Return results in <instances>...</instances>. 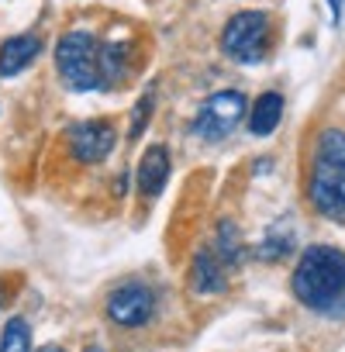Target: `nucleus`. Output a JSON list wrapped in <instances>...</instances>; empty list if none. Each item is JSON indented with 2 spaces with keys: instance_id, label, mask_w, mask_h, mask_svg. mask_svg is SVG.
Masks as SVG:
<instances>
[{
  "instance_id": "ddd939ff",
  "label": "nucleus",
  "mask_w": 345,
  "mask_h": 352,
  "mask_svg": "<svg viewBox=\"0 0 345 352\" xmlns=\"http://www.w3.org/2000/svg\"><path fill=\"white\" fill-rule=\"evenodd\" d=\"M214 256L232 270V266H238L242 259H245V245H242V235H238V228H235V221H221L218 225V235H214Z\"/></svg>"
},
{
  "instance_id": "4468645a",
  "label": "nucleus",
  "mask_w": 345,
  "mask_h": 352,
  "mask_svg": "<svg viewBox=\"0 0 345 352\" xmlns=\"http://www.w3.org/2000/svg\"><path fill=\"white\" fill-rule=\"evenodd\" d=\"M32 349V324L25 318H11L0 331V352H28Z\"/></svg>"
},
{
  "instance_id": "a211bd4d",
  "label": "nucleus",
  "mask_w": 345,
  "mask_h": 352,
  "mask_svg": "<svg viewBox=\"0 0 345 352\" xmlns=\"http://www.w3.org/2000/svg\"><path fill=\"white\" fill-rule=\"evenodd\" d=\"M4 304H8V290H4V283H0V311H4Z\"/></svg>"
},
{
  "instance_id": "f3484780",
  "label": "nucleus",
  "mask_w": 345,
  "mask_h": 352,
  "mask_svg": "<svg viewBox=\"0 0 345 352\" xmlns=\"http://www.w3.org/2000/svg\"><path fill=\"white\" fill-rule=\"evenodd\" d=\"M342 4H345V0H328V8H331V25L342 21Z\"/></svg>"
},
{
  "instance_id": "f03ea898",
  "label": "nucleus",
  "mask_w": 345,
  "mask_h": 352,
  "mask_svg": "<svg viewBox=\"0 0 345 352\" xmlns=\"http://www.w3.org/2000/svg\"><path fill=\"white\" fill-rule=\"evenodd\" d=\"M307 201L321 218L345 225V131L342 128H321L311 145Z\"/></svg>"
},
{
  "instance_id": "1a4fd4ad",
  "label": "nucleus",
  "mask_w": 345,
  "mask_h": 352,
  "mask_svg": "<svg viewBox=\"0 0 345 352\" xmlns=\"http://www.w3.org/2000/svg\"><path fill=\"white\" fill-rule=\"evenodd\" d=\"M97 73H100V90H121L131 76V45L128 42H100Z\"/></svg>"
},
{
  "instance_id": "20e7f679",
  "label": "nucleus",
  "mask_w": 345,
  "mask_h": 352,
  "mask_svg": "<svg viewBox=\"0 0 345 352\" xmlns=\"http://www.w3.org/2000/svg\"><path fill=\"white\" fill-rule=\"evenodd\" d=\"M97 52L100 42L90 32H66L56 45V69L66 90L73 94H93L100 90V73H97Z\"/></svg>"
},
{
  "instance_id": "39448f33",
  "label": "nucleus",
  "mask_w": 345,
  "mask_h": 352,
  "mask_svg": "<svg viewBox=\"0 0 345 352\" xmlns=\"http://www.w3.org/2000/svg\"><path fill=\"white\" fill-rule=\"evenodd\" d=\"M245 111H249V100L242 90H218L201 104V111L190 121V131L201 142H221L242 124Z\"/></svg>"
},
{
  "instance_id": "6ab92c4d",
  "label": "nucleus",
  "mask_w": 345,
  "mask_h": 352,
  "mask_svg": "<svg viewBox=\"0 0 345 352\" xmlns=\"http://www.w3.org/2000/svg\"><path fill=\"white\" fill-rule=\"evenodd\" d=\"M38 352H66V349H59V345H45V349H38Z\"/></svg>"
},
{
  "instance_id": "0eeeda50",
  "label": "nucleus",
  "mask_w": 345,
  "mask_h": 352,
  "mask_svg": "<svg viewBox=\"0 0 345 352\" xmlns=\"http://www.w3.org/2000/svg\"><path fill=\"white\" fill-rule=\"evenodd\" d=\"M118 145V131L111 121L104 118H90V121H76L66 128V148L76 162L83 166H93L100 159H107Z\"/></svg>"
},
{
  "instance_id": "7ed1b4c3",
  "label": "nucleus",
  "mask_w": 345,
  "mask_h": 352,
  "mask_svg": "<svg viewBox=\"0 0 345 352\" xmlns=\"http://www.w3.org/2000/svg\"><path fill=\"white\" fill-rule=\"evenodd\" d=\"M273 45V18L266 11H238L221 32V49L242 66H259Z\"/></svg>"
},
{
  "instance_id": "9b49d317",
  "label": "nucleus",
  "mask_w": 345,
  "mask_h": 352,
  "mask_svg": "<svg viewBox=\"0 0 345 352\" xmlns=\"http://www.w3.org/2000/svg\"><path fill=\"white\" fill-rule=\"evenodd\" d=\"M228 283V266L214 256V249H201L190 263V290L197 294H221Z\"/></svg>"
},
{
  "instance_id": "6e6552de",
  "label": "nucleus",
  "mask_w": 345,
  "mask_h": 352,
  "mask_svg": "<svg viewBox=\"0 0 345 352\" xmlns=\"http://www.w3.org/2000/svg\"><path fill=\"white\" fill-rule=\"evenodd\" d=\"M169 169H172V155H169V148L166 145H148L145 152H142V159H138V173H135V184H138V194L145 197V201H155L162 190H166V184H169Z\"/></svg>"
},
{
  "instance_id": "9d476101",
  "label": "nucleus",
  "mask_w": 345,
  "mask_h": 352,
  "mask_svg": "<svg viewBox=\"0 0 345 352\" xmlns=\"http://www.w3.org/2000/svg\"><path fill=\"white\" fill-rule=\"evenodd\" d=\"M42 52V38L38 35H14L0 45V80H11L18 73H25Z\"/></svg>"
},
{
  "instance_id": "2eb2a0df",
  "label": "nucleus",
  "mask_w": 345,
  "mask_h": 352,
  "mask_svg": "<svg viewBox=\"0 0 345 352\" xmlns=\"http://www.w3.org/2000/svg\"><path fill=\"white\" fill-rule=\"evenodd\" d=\"M290 252H293V232H287V228H269L266 239H263L259 249H256V256L266 259V263L283 259V256H290Z\"/></svg>"
},
{
  "instance_id": "dca6fc26",
  "label": "nucleus",
  "mask_w": 345,
  "mask_h": 352,
  "mask_svg": "<svg viewBox=\"0 0 345 352\" xmlns=\"http://www.w3.org/2000/svg\"><path fill=\"white\" fill-rule=\"evenodd\" d=\"M152 111H155V87H148V90L138 97V104H135V111H131V121H128V142H138V138L145 135Z\"/></svg>"
},
{
  "instance_id": "aec40b11",
  "label": "nucleus",
  "mask_w": 345,
  "mask_h": 352,
  "mask_svg": "<svg viewBox=\"0 0 345 352\" xmlns=\"http://www.w3.org/2000/svg\"><path fill=\"white\" fill-rule=\"evenodd\" d=\"M87 352H104V349H100V345H90V349H87Z\"/></svg>"
},
{
  "instance_id": "423d86ee",
  "label": "nucleus",
  "mask_w": 345,
  "mask_h": 352,
  "mask_svg": "<svg viewBox=\"0 0 345 352\" xmlns=\"http://www.w3.org/2000/svg\"><path fill=\"white\" fill-rule=\"evenodd\" d=\"M155 314V294L142 280H128L107 294V318L118 328H142Z\"/></svg>"
},
{
  "instance_id": "f257e3e1",
  "label": "nucleus",
  "mask_w": 345,
  "mask_h": 352,
  "mask_svg": "<svg viewBox=\"0 0 345 352\" xmlns=\"http://www.w3.org/2000/svg\"><path fill=\"white\" fill-rule=\"evenodd\" d=\"M290 290L314 314L345 318V252L335 245L304 249L293 266Z\"/></svg>"
},
{
  "instance_id": "f8f14e48",
  "label": "nucleus",
  "mask_w": 345,
  "mask_h": 352,
  "mask_svg": "<svg viewBox=\"0 0 345 352\" xmlns=\"http://www.w3.org/2000/svg\"><path fill=\"white\" fill-rule=\"evenodd\" d=\"M280 118H283V94L280 90H266L249 107V131L256 138H266V135H273L280 128Z\"/></svg>"
}]
</instances>
